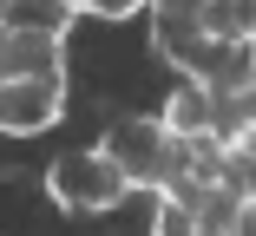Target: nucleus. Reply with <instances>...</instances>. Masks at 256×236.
<instances>
[{"label":"nucleus","mask_w":256,"mask_h":236,"mask_svg":"<svg viewBox=\"0 0 256 236\" xmlns=\"http://www.w3.org/2000/svg\"><path fill=\"white\" fill-rule=\"evenodd\" d=\"M98 151L125 171L132 191L171 197L178 184H184V145L164 131V118H118V125L106 131V145H98Z\"/></svg>","instance_id":"f257e3e1"},{"label":"nucleus","mask_w":256,"mask_h":236,"mask_svg":"<svg viewBox=\"0 0 256 236\" xmlns=\"http://www.w3.org/2000/svg\"><path fill=\"white\" fill-rule=\"evenodd\" d=\"M125 191L132 184H125V171L106 151H66V158H53V171H46V197H53L60 210H72V217L118 210Z\"/></svg>","instance_id":"f03ea898"},{"label":"nucleus","mask_w":256,"mask_h":236,"mask_svg":"<svg viewBox=\"0 0 256 236\" xmlns=\"http://www.w3.org/2000/svg\"><path fill=\"white\" fill-rule=\"evenodd\" d=\"M66 112V79H0V131L33 138L46 125H60Z\"/></svg>","instance_id":"7ed1b4c3"},{"label":"nucleus","mask_w":256,"mask_h":236,"mask_svg":"<svg viewBox=\"0 0 256 236\" xmlns=\"http://www.w3.org/2000/svg\"><path fill=\"white\" fill-rule=\"evenodd\" d=\"M164 131L178 138V145H197V138H224V99L217 92H204V85H178L171 99H164Z\"/></svg>","instance_id":"20e7f679"},{"label":"nucleus","mask_w":256,"mask_h":236,"mask_svg":"<svg viewBox=\"0 0 256 236\" xmlns=\"http://www.w3.org/2000/svg\"><path fill=\"white\" fill-rule=\"evenodd\" d=\"M0 79H66V39L7 33L0 39Z\"/></svg>","instance_id":"39448f33"},{"label":"nucleus","mask_w":256,"mask_h":236,"mask_svg":"<svg viewBox=\"0 0 256 236\" xmlns=\"http://www.w3.org/2000/svg\"><path fill=\"white\" fill-rule=\"evenodd\" d=\"M72 20H79V0H7V7H0V33H46V39H66Z\"/></svg>","instance_id":"423d86ee"},{"label":"nucleus","mask_w":256,"mask_h":236,"mask_svg":"<svg viewBox=\"0 0 256 236\" xmlns=\"http://www.w3.org/2000/svg\"><path fill=\"white\" fill-rule=\"evenodd\" d=\"M151 236H197V210L178 204V197H158V223H151Z\"/></svg>","instance_id":"0eeeda50"},{"label":"nucleus","mask_w":256,"mask_h":236,"mask_svg":"<svg viewBox=\"0 0 256 236\" xmlns=\"http://www.w3.org/2000/svg\"><path fill=\"white\" fill-rule=\"evenodd\" d=\"M138 13H144L138 0H79V20H112V26H118V20H138ZM144 20H151V13H144Z\"/></svg>","instance_id":"6e6552de"},{"label":"nucleus","mask_w":256,"mask_h":236,"mask_svg":"<svg viewBox=\"0 0 256 236\" xmlns=\"http://www.w3.org/2000/svg\"><path fill=\"white\" fill-rule=\"evenodd\" d=\"M230 236H256V204H243V217H236V230Z\"/></svg>","instance_id":"1a4fd4ad"}]
</instances>
